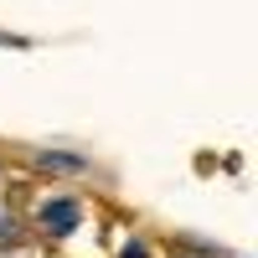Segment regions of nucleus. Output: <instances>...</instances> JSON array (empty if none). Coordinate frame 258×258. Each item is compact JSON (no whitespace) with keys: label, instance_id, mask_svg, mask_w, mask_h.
Instances as JSON below:
<instances>
[{"label":"nucleus","instance_id":"f257e3e1","mask_svg":"<svg viewBox=\"0 0 258 258\" xmlns=\"http://www.w3.org/2000/svg\"><path fill=\"white\" fill-rule=\"evenodd\" d=\"M78 217H83V212H78V202H68V197H57V202L41 207V222H47L52 232H73V227H78Z\"/></svg>","mask_w":258,"mask_h":258},{"label":"nucleus","instance_id":"f03ea898","mask_svg":"<svg viewBox=\"0 0 258 258\" xmlns=\"http://www.w3.org/2000/svg\"><path fill=\"white\" fill-rule=\"evenodd\" d=\"M124 258H150V253H145L140 243H129V248H124Z\"/></svg>","mask_w":258,"mask_h":258}]
</instances>
